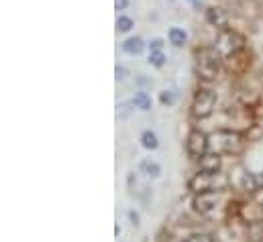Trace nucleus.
<instances>
[{
  "mask_svg": "<svg viewBox=\"0 0 263 242\" xmlns=\"http://www.w3.org/2000/svg\"><path fill=\"white\" fill-rule=\"evenodd\" d=\"M210 147L218 155H239L245 147V138L237 130H216L210 136Z\"/></svg>",
  "mask_w": 263,
  "mask_h": 242,
  "instance_id": "obj_1",
  "label": "nucleus"
},
{
  "mask_svg": "<svg viewBox=\"0 0 263 242\" xmlns=\"http://www.w3.org/2000/svg\"><path fill=\"white\" fill-rule=\"evenodd\" d=\"M222 63H224L227 71H231V73H245L249 69V65H251V53L245 47V49H241V51L224 57Z\"/></svg>",
  "mask_w": 263,
  "mask_h": 242,
  "instance_id": "obj_8",
  "label": "nucleus"
},
{
  "mask_svg": "<svg viewBox=\"0 0 263 242\" xmlns=\"http://www.w3.org/2000/svg\"><path fill=\"white\" fill-rule=\"evenodd\" d=\"M212 47H214V49L218 51V55L224 59V57H229V55H233V53L245 49V37H243L239 31H235V29H220V33L216 35Z\"/></svg>",
  "mask_w": 263,
  "mask_h": 242,
  "instance_id": "obj_3",
  "label": "nucleus"
},
{
  "mask_svg": "<svg viewBox=\"0 0 263 242\" xmlns=\"http://www.w3.org/2000/svg\"><path fill=\"white\" fill-rule=\"evenodd\" d=\"M131 104L135 106V108L147 112V110H151V96H149L147 92H137L135 98L131 100Z\"/></svg>",
  "mask_w": 263,
  "mask_h": 242,
  "instance_id": "obj_15",
  "label": "nucleus"
},
{
  "mask_svg": "<svg viewBox=\"0 0 263 242\" xmlns=\"http://www.w3.org/2000/svg\"><path fill=\"white\" fill-rule=\"evenodd\" d=\"M241 218L247 220L249 224H257V222H263V204L257 206V204H247V206H241Z\"/></svg>",
  "mask_w": 263,
  "mask_h": 242,
  "instance_id": "obj_10",
  "label": "nucleus"
},
{
  "mask_svg": "<svg viewBox=\"0 0 263 242\" xmlns=\"http://www.w3.org/2000/svg\"><path fill=\"white\" fill-rule=\"evenodd\" d=\"M133 27H135V23H133L131 16L121 14V16L117 18V31H119V33H129Z\"/></svg>",
  "mask_w": 263,
  "mask_h": 242,
  "instance_id": "obj_18",
  "label": "nucleus"
},
{
  "mask_svg": "<svg viewBox=\"0 0 263 242\" xmlns=\"http://www.w3.org/2000/svg\"><path fill=\"white\" fill-rule=\"evenodd\" d=\"M216 92L208 88H200L192 100V116L196 118H208L216 108Z\"/></svg>",
  "mask_w": 263,
  "mask_h": 242,
  "instance_id": "obj_5",
  "label": "nucleus"
},
{
  "mask_svg": "<svg viewBox=\"0 0 263 242\" xmlns=\"http://www.w3.org/2000/svg\"><path fill=\"white\" fill-rule=\"evenodd\" d=\"M167 37H170V43H172L174 47H184V45H186V41H188V35H186V31H182V29H178V27L170 29Z\"/></svg>",
  "mask_w": 263,
  "mask_h": 242,
  "instance_id": "obj_16",
  "label": "nucleus"
},
{
  "mask_svg": "<svg viewBox=\"0 0 263 242\" xmlns=\"http://www.w3.org/2000/svg\"><path fill=\"white\" fill-rule=\"evenodd\" d=\"M257 179H259V187H261V185H263V175H259Z\"/></svg>",
  "mask_w": 263,
  "mask_h": 242,
  "instance_id": "obj_28",
  "label": "nucleus"
},
{
  "mask_svg": "<svg viewBox=\"0 0 263 242\" xmlns=\"http://www.w3.org/2000/svg\"><path fill=\"white\" fill-rule=\"evenodd\" d=\"M139 169H141V173H145V175L151 177V179L161 177V165L155 163V161H151V159H143L141 165H139Z\"/></svg>",
  "mask_w": 263,
  "mask_h": 242,
  "instance_id": "obj_12",
  "label": "nucleus"
},
{
  "mask_svg": "<svg viewBox=\"0 0 263 242\" xmlns=\"http://www.w3.org/2000/svg\"><path fill=\"white\" fill-rule=\"evenodd\" d=\"M190 4H192L194 8H200V0H190Z\"/></svg>",
  "mask_w": 263,
  "mask_h": 242,
  "instance_id": "obj_27",
  "label": "nucleus"
},
{
  "mask_svg": "<svg viewBox=\"0 0 263 242\" xmlns=\"http://www.w3.org/2000/svg\"><path fill=\"white\" fill-rule=\"evenodd\" d=\"M249 240L251 242H263V222H257L249 228Z\"/></svg>",
  "mask_w": 263,
  "mask_h": 242,
  "instance_id": "obj_19",
  "label": "nucleus"
},
{
  "mask_svg": "<svg viewBox=\"0 0 263 242\" xmlns=\"http://www.w3.org/2000/svg\"><path fill=\"white\" fill-rule=\"evenodd\" d=\"M220 63L222 57L218 55V51L214 47H202L196 53V73L200 79H214L220 71Z\"/></svg>",
  "mask_w": 263,
  "mask_h": 242,
  "instance_id": "obj_2",
  "label": "nucleus"
},
{
  "mask_svg": "<svg viewBox=\"0 0 263 242\" xmlns=\"http://www.w3.org/2000/svg\"><path fill=\"white\" fill-rule=\"evenodd\" d=\"M159 102H161L163 106H172V104L176 102V96H174V92H170V90L161 92V94H159Z\"/></svg>",
  "mask_w": 263,
  "mask_h": 242,
  "instance_id": "obj_21",
  "label": "nucleus"
},
{
  "mask_svg": "<svg viewBox=\"0 0 263 242\" xmlns=\"http://www.w3.org/2000/svg\"><path fill=\"white\" fill-rule=\"evenodd\" d=\"M218 199H220V191L218 189H208V191H200L194 195L192 206L200 216H210L216 210Z\"/></svg>",
  "mask_w": 263,
  "mask_h": 242,
  "instance_id": "obj_6",
  "label": "nucleus"
},
{
  "mask_svg": "<svg viewBox=\"0 0 263 242\" xmlns=\"http://www.w3.org/2000/svg\"><path fill=\"white\" fill-rule=\"evenodd\" d=\"M129 6V0H115V10H125Z\"/></svg>",
  "mask_w": 263,
  "mask_h": 242,
  "instance_id": "obj_25",
  "label": "nucleus"
},
{
  "mask_svg": "<svg viewBox=\"0 0 263 242\" xmlns=\"http://www.w3.org/2000/svg\"><path fill=\"white\" fill-rule=\"evenodd\" d=\"M139 140H141L143 149H147V151H155L159 147V138H157V134L153 130H143Z\"/></svg>",
  "mask_w": 263,
  "mask_h": 242,
  "instance_id": "obj_14",
  "label": "nucleus"
},
{
  "mask_svg": "<svg viewBox=\"0 0 263 242\" xmlns=\"http://www.w3.org/2000/svg\"><path fill=\"white\" fill-rule=\"evenodd\" d=\"M170 2H172V0H170Z\"/></svg>",
  "mask_w": 263,
  "mask_h": 242,
  "instance_id": "obj_29",
  "label": "nucleus"
},
{
  "mask_svg": "<svg viewBox=\"0 0 263 242\" xmlns=\"http://www.w3.org/2000/svg\"><path fill=\"white\" fill-rule=\"evenodd\" d=\"M220 157L218 153H206L204 157H200V171H210V173H216L220 169Z\"/></svg>",
  "mask_w": 263,
  "mask_h": 242,
  "instance_id": "obj_11",
  "label": "nucleus"
},
{
  "mask_svg": "<svg viewBox=\"0 0 263 242\" xmlns=\"http://www.w3.org/2000/svg\"><path fill=\"white\" fill-rule=\"evenodd\" d=\"M206 23L214 29H227V23H229V16L224 12V8L220 6H210L206 10Z\"/></svg>",
  "mask_w": 263,
  "mask_h": 242,
  "instance_id": "obj_9",
  "label": "nucleus"
},
{
  "mask_svg": "<svg viewBox=\"0 0 263 242\" xmlns=\"http://www.w3.org/2000/svg\"><path fill=\"white\" fill-rule=\"evenodd\" d=\"M208 147H210V136H206L202 130L194 128L190 134H188V140H186V149H188V155L192 159H200L208 153Z\"/></svg>",
  "mask_w": 263,
  "mask_h": 242,
  "instance_id": "obj_7",
  "label": "nucleus"
},
{
  "mask_svg": "<svg viewBox=\"0 0 263 242\" xmlns=\"http://www.w3.org/2000/svg\"><path fill=\"white\" fill-rule=\"evenodd\" d=\"M165 59H167V57H165L163 51H151L147 61H149V65H153V67H161V65L165 63Z\"/></svg>",
  "mask_w": 263,
  "mask_h": 242,
  "instance_id": "obj_20",
  "label": "nucleus"
},
{
  "mask_svg": "<svg viewBox=\"0 0 263 242\" xmlns=\"http://www.w3.org/2000/svg\"><path fill=\"white\" fill-rule=\"evenodd\" d=\"M143 49H145V43H143L141 37H129L123 43V51L127 55H139V53H143Z\"/></svg>",
  "mask_w": 263,
  "mask_h": 242,
  "instance_id": "obj_13",
  "label": "nucleus"
},
{
  "mask_svg": "<svg viewBox=\"0 0 263 242\" xmlns=\"http://www.w3.org/2000/svg\"><path fill=\"white\" fill-rule=\"evenodd\" d=\"M241 187H243L245 191H249V193H255V191L259 189V179H257V175H253V173H243V175H241Z\"/></svg>",
  "mask_w": 263,
  "mask_h": 242,
  "instance_id": "obj_17",
  "label": "nucleus"
},
{
  "mask_svg": "<svg viewBox=\"0 0 263 242\" xmlns=\"http://www.w3.org/2000/svg\"><path fill=\"white\" fill-rule=\"evenodd\" d=\"M127 73H129V71H127L125 67H119V65H117V69H115V77H117V82L127 79Z\"/></svg>",
  "mask_w": 263,
  "mask_h": 242,
  "instance_id": "obj_23",
  "label": "nucleus"
},
{
  "mask_svg": "<svg viewBox=\"0 0 263 242\" xmlns=\"http://www.w3.org/2000/svg\"><path fill=\"white\" fill-rule=\"evenodd\" d=\"M161 47H163V41L161 39H153L149 43V51H161Z\"/></svg>",
  "mask_w": 263,
  "mask_h": 242,
  "instance_id": "obj_24",
  "label": "nucleus"
},
{
  "mask_svg": "<svg viewBox=\"0 0 263 242\" xmlns=\"http://www.w3.org/2000/svg\"><path fill=\"white\" fill-rule=\"evenodd\" d=\"M227 183L229 179L222 175V173H210V171H198L196 175L190 179L188 183V187L192 189V191H208V189H222V187H227Z\"/></svg>",
  "mask_w": 263,
  "mask_h": 242,
  "instance_id": "obj_4",
  "label": "nucleus"
},
{
  "mask_svg": "<svg viewBox=\"0 0 263 242\" xmlns=\"http://www.w3.org/2000/svg\"><path fill=\"white\" fill-rule=\"evenodd\" d=\"M184 242H212V236L210 234H192V236H188Z\"/></svg>",
  "mask_w": 263,
  "mask_h": 242,
  "instance_id": "obj_22",
  "label": "nucleus"
},
{
  "mask_svg": "<svg viewBox=\"0 0 263 242\" xmlns=\"http://www.w3.org/2000/svg\"><path fill=\"white\" fill-rule=\"evenodd\" d=\"M129 220H131V224L133 226H139V214L137 212H129Z\"/></svg>",
  "mask_w": 263,
  "mask_h": 242,
  "instance_id": "obj_26",
  "label": "nucleus"
}]
</instances>
